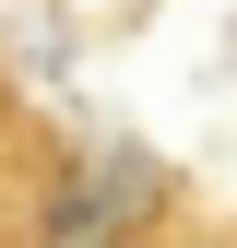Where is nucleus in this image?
I'll return each instance as SVG.
<instances>
[{
	"label": "nucleus",
	"mask_w": 237,
	"mask_h": 248,
	"mask_svg": "<svg viewBox=\"0 0 237 248\" xmlns=\"http://www.w3.org/2000/svg\"><path fill=\"white\" fill-rule=\"evenodd\" d=\"M142 225H190L178 177L154 154H71V142H59L48 189L24 213V236H142Z\"/></svg>",
	"instance_id": "f257e3e1"
}]
</instances>
